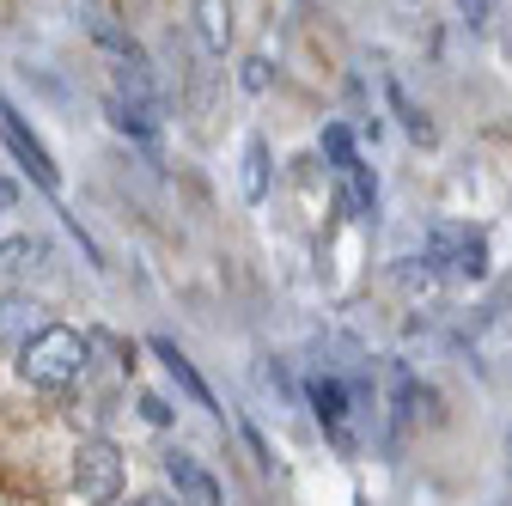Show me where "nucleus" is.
Returning a JSON list of instances; mask_svg holds the SVG:
<instances>
[{
    "instance_id": "nucleus-11",
    "label": "nucleus",
    "mask_w": 512,
    "mask_h": 506,
    "mask_svg": "<svg viewBox=\"0 0 512 506\" xmlns=\"http://www.w3.org/2000/svg\"><path fill=\"white\" fill-rule=\"evenodd\" d=\"M196 31H202V43L214 55H226V43H232V7H226V0H196Z\"/></svg>"
},
{
    "instance_id": "nucleus-10",
    "label": "nucleus",
    "mask_w": 512,
    "mask_h": 506,
    "mask_svg": "<svg viewBox=\"0 0 512 506\" xmlns=\"http://www.w3.org/2000/svg\"><path fill=\"white\" fill-rule=\"evenodd\" d=\"M37 263H43V238H7V244H0V287L25 281Z\"/></svg>"
},
{
    "instance_id": "nucleus-14",
    "label": "nucleus",
    "mask_w": 512,
    "mask_h": 506,
    "mask_svg": "<svg viewBox=\"0 0 512 506\" xmlns=\"http://www.w3.org/2000/svg\"><path fill=\"white\" fill-rule=\"evenodd\" d=\"M342 177H348V196H342V202H348L354 214H372V208H378V177H372V171H366L360 159H354V165H348Z\"/></svg>"
},
{
    "instance_id": "nucleus-6",
    "label": "nucleus",
    "mask_w": 512,
    "mask_h": 506,
    "mask_svg": "<svg viewBox=\"0 0 512 506\" xmlns=\"http://www.w3.org/2000/svg\"><path fill=\"white\" fill-rule=\"evenodd\" d=\"M43 330V305L25 293H0V348H25Z\"/></svg>"
},
{
    "instance_id": "nucleus-2",
    "label": "nucleus",
    "mask_w": 512,
    "mask_h": 506,
    "mask_svg": "<svg viewBox=\"0 0 512 506\" xmlns=\"http://www.w3.org/2000/svg\"><path fill=\"white\" fill-rule=\"evenodd\" d=\"M122 446L116 439H80V452H74V488L86 506H110L122 494Z\"/></svg>"
},
{
    "instance_id": "nucleus-18",
    "label": "nucleus",
    "mask_w": 512,
    "mask_h": 506,
    "mask_svg": "<svg viewBox=\"0 0 512 506\" xmlns=\"http://www.w3.org/2000/svg\"><path fill=\"white\" fill-rule=\"evenodd\" d=\"M141 415H147L153 427H171V403H165V397H153V391L141 397Z\"/></svg>"
},
{
    "instance_id": "nucleus-17",
    "label": "nucleus",
    "mask_w": 512,
    "mask_h": 506,
    "mask_svg": "<svg viewBox=\"0 0 512 506\" xmlns=\"http://www.w3.org/2000/svg\"><path fill=\"white\" fill-rule=\"evenodd\" d=\"M244 92H269V61H263V55L244 61Z\"/></svg>"
},
{
    "instance_id": "nucleus-4",
    "label": "nucleus",
    "mask_w": 512,
    "mask_h": 506,
    "mask_svg": "<svg viewBox=\"0 0 512 506\" xmlns=\"http://www.w3.org/2000/svg\"><path fill=\"white\" fill-rule=\"evenodd\" d=\"M165 482L177 488V506H220L214 470H202L189 452H165Z\"/></svg>"
},
{
    "instance_id": "nucleus-12",
    "label": "nucleus",
    "mask_w": 512,
    "mask_h": 506,
    "mask_svg": "<svg viewBox=\"0 0 512 506\" xmlns=\"http://www.w3.org/2000/svg\"><path fill=\"white\" fill-rule=\"evenodd\" d=\"M263 196H269V141L244 135V202H263Z\"/></svg>"
},
{
    "instance_id": "nucleus-3",
    "label": "nucleus",
    "mask_w": 512,
    "mask_h": 506,
    "mask_svg": "<svg viewBox=\"0 0 512 506\" xmlns=\"http://www.w3.org/2000/svg\"><path fill=\"white\" fill-rule=\"evenodd\" d=\"M0 141H7V153L31 171V183L37 189H49V196H61V171H55V159H49V147L25 129V116L13 110V104H0Z\"/></svg>"
},
{
    "instance_id": "nucleus-1",
    "label": "nucleus",
    "mask_w": 512,
    "mask_h": 506,
    "mask_svg": "<svg viewBox=\"0 0 512 506\" xmlns=\"http://www.w3.org/2000/svg\"><path fill=\"white\" fill-rule=\"evenodd\" d=\"M86 366H92V342L80 330H68V324H43L19 348V378H25V385H37V391H68V385H80Z\"/></svg>"
},
{
    "instance_id": "nucleus-16",
    "label": "nucleus",
    "mask_w": 512,
    "mask_h": 506,
    "mask_svg": "<svg viewBox=\"0 0 512 506\" xmlns=\"http://www.w3.org/2000/svg\"><path fill=\"white\" fill-rule=\"evenodd\" d=\"M324 159H330L336 171H348V165L360 159V153H354V135L342 129V122H330V129H324Z\"/></svg>"
},
{
    "instance_id": "nucleus-9",
    "label": "nucleus",
    "mask_w": 512,
    "mask_h": 506,
    "mask_svg": "<svg viewBox=\"0 0 512 506\" xmlns=\"http://www.w3.org/2000/svg\"><path fill=\"white\" fill-rule=\"evenodd\" d=\"M439 263L452 269L458 281H482V275H488V238H482V232H458L452 250H445Z\"/></svg>"
},
{
    "instance_id": "nucleus-20",
    "label": "nucleus",
    "mask_w": 512,
    "mask_h": 506,
    "mask_svg": "<svg viewBox=\"0 0 512 506\" xmlns=\"http://www.w3.org/2000/svg\"><path fill=\"white\" fill-rule=\"evenodd\" d=\"M13 208H19V183L0 177V214H13Z\"/></svg>"
},
{
    "instance_id": "nucleus-7",
    "label": "nucleus",
    "mask_w": 512,
    "mask_h": 506,
    "mask_svg": "<svg viewBox=\"0 0 512 506\" xmlns=\"http://www.w3.org/2000/svg\"><path fill=\"white\" fill-rule=\"evenodd\" d=\"M104 110H110V129L135 135V141H153L159 135V116H165V104H141V98H122V92H110Z\"/></svg>"
},
{
    "instance_id": "nucleus-22",
    "label": "nucleus",
    "mask_w": 512,
    "mask_h": 506,
    "mask_svg": "<svg viewBox=\"0 0 512 506\" xmlns=\"http://www.w3.org/2000/svg\"><path fill=\"white\" fill-rule=\"evenodd\" d=\"M506 452H512V433H506Z\"/></svg>"
},
{
    "instance_id": "nucleus-8",
    "label": "nucleus",
    "mask_w": 512,
    "mask_h": 506,
    "mask_svg": "<svg viewBox=\"0 0 512 506\" xmlns=\"http://www.w3.org/2000/svg\"><path fill=\"white\" fill-rule=\"evenodd\" d=\"M153 354L165 360V372H171V378H177V385L189 391V403H196V409H220V403H214V391L202 385V372H196V366H189V354H183L177 342H165V336H159V342H153Z\"/></svg>"
},
{
    "instance_id": "nucleus-21",
    "label": "nucleus",
    "mask_w": 512,
    "mask_h": 506,
    "mask_svg": "<svg viewBox=\"0 0 512 506\" xmlns=\"http://www.w3.org/2000/svg\"><path fill=\"white\" fill-rule=\"evenodd\" d=\"M128 506H171V500H165V494H135Z\"/></svg>"
},
{
    "instance_id": "nucleus-15",
    "label": "nucleus",
    "mask_w": 512,
    "mask_h": 506,
    "mask_svg": "<svg viewBox=\"0 0 512 506\" xmlns=\"http://www.w3.org/2000/svg\"><path fill=\"white\" fill-rule=\"evenodd\" d=\"M384 92H391V110L403 116V129H409V135H415V141L427 147V141H433V122H427V110H415V104H409V92H403L397 80H391V86H384Z\"/></svg>"
},
{
    "instance_id": "nucleus-5",
    "label": "nucleus",
    "mask_w": 512,
    "mask_h": 506,
    "mask_svg": "<svg viewBox=\"0 0 512 506\" xmlns=\"http://www.w3.org/2000/svg\"><path fill=\"white\" fill-rule=\"evenodd\" d=\"M305 397H311V415L324 421V433L348 452V446H354V433H348V385H342V378H311Z\"/></svg>"
},
{
    "instance_id": "nucleus-13",
    "label": "nucleus",
    "mask_w": 512,
    "mask_h": 506,
    "mask_svg": "<svg viewBox=\"0 0 512 506\" xmlns=\"http://www.w3.org/2000/svg\"><path fill=\"white\" fill-rule=\"evenodd\" d=\"M397 287H403V293H415V299H427V293L439 287L433 257H403V263H397Z\"/></svg>"
},
{
    "instance_id": "nucleus-19",
    "label": "nucleus",
    "mask_w": 512,
    "mask_h": 506,
    "mask_svg": "<svg viewBox=\"0 0 512 506\" xmlns=\"http://www.w3.org/2000/svg\"><path fill=\"white\" fill-rule=\"evenodd\" d=\"M464 19H470L476 31H488V25H494V0H464Z\"/></svg>"
}]
</instances>
